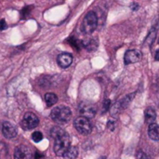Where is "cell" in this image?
<instances>
[{
  "mask_svg": "<svg viewBox=\"0 0 159 159\" xmlns=\"http://www.w3.org/2000/svg\"><path fill=\"white\" fill-rule=\"evenodd\" d=\"M50 135L54 139V152L58 157H63L71 147V138L69 134L60 127H54L50 130Z\"/></svg>",
  "mask_w": 159,
  "mask_h": 159,
  "instance_id": "obj_1",
  "label": "cell"
},
{
  "mask_svg": "<svg viewBox=\"0 0 159 159\" xmlns=\"http://www.w3.org/2000/svg\"><path fill=\"white\" fill-rule=\"evenodd\" d=\"M71 116H72V112L70 108L66 106H57L50 113L51 119L59 125H63L69 122Z\"/></svg>",
  "mask_w": 159,
  "mask_h": 159,
  "instance_id": "obj_2",
  "label": "cell"
},
{
  "mask_svg": "<svg viewBox=\"0 0 159 159\" xmlns=\"http://www.w3.org/2000/svg\"><path fill=\"white\" fill-rule=\"evenodd\" d=\"M98 26V17L95 12L89 11L85 16L82 24H81V31L86 34H92Z\"/></svg>",
  "mask_w": 159,
  "mask_h": 159,
  "instance_id": "obj_3",
  "label": "cell"
},
{
  "mask_svg": "<svg viewBox=\"0 0 159 159\" xmlns=\"http://www.w3.org/2000/svg\"><path fill=\"white\" fill-rule=\"evenodd\" d=\"M74 126H75V129L80 134H83V135H88L92 130V125H91L89 119L83 117V116L77 117L74 122Z\"/></svg>",
  "mask_w": 159,
  "mask_h": 159,
  "instance_id": "obj_4",
  "label": "cell"
},
{
  "mask_svg": "<svg viewBox=\"0 0 159 159\" xmlns=\"http://www.w3.org/2000/svg\"><path fill=\"white\" fill-rule=\"evenodd\" d=\"M78 112L81 115V116L90 119L95 116L97 113V107L94 103L89 102H83L79 104Z\"/></svg>",
  "mask_w": 159,
  "mask_h": 159,
  "instance_id": "obj_5",
  "label": "cell"
},
{
  "mask_svg": "<svg viewBox=\"0 0 159 159\" xmlns=\"http://www.w3.org/2000/svg\"><path fill=\"white\" fill-rule=\"evenodd\" d=\"M39 124V119L38 117L31 113V112H28L24 115L23 116V119L20 123L21 127L23 129L25 130H31V129H34V128L37 127V125Z\"/></svg>",
  "mask_w": 159,
  "mask_h": 159,
  "instance_id": "obj_6",
  "label": "cell"
},
{
  "mask_svg": "<svg viewBox=\"0 0 159 159\" xmlns=\"http://www.w3.org/2000/svg\"><path fill=\"white\" fill-rule=\"evenodd\" d=\"M31 149L23 144H20L15 148L14 151V159H32Z\"/></svg>",
  "mask_w": 159,
  "mask_h": 159,
  "instance_id": "obj_7",
  "label": "cell"
},
{
  "mask_svg": "<svg viewBox=\"0 0 159 159\" xmlns=\"http://www.w3.org/2000/svg\"><path fill=\"white\" fill-rule=\"evenodd\" d=\"M142 52L136 49H130L128 50L125 55H124V62L125 64H131V63H135L138 62L142 60Z\"/></svg>",
  "mask_w": 159,
  "mask_h": 159,
  "instance_id": "obj_8",
  "label": "cell"
},
{
  "mask_svg": "<svg viewBox=\"0 0 159 159\" xmlns=\"http://www.w3.org/2000/svg\"><path fill=\"white\" fill-rule=\"evenodd\" d=\"M2 133L7 139H14L17 136V129L10 122H4L2 125Z\"/></svg>",
  "mask_w": 159,
  "mask_h": 159,
  "instance_id": "obj_9",
  "label": "cell"
},
{
  "mask_svg": "<svg viewBox=\"0 0 159 159\" xmlns=\"http://www.w3.org/2000/svg\"><path fill=\"white\" fill-rule=\"evenodd\" d=\"M57 62H58V65L63 69L69 67L72 62H73V56L70 54V53H67V52H63V53H61L58 58H57Z\"/></svg>",
  "mask_w": 159,
  "mask_h": 159,
  "instance_id": "obj_10",
  "label": "cell"
},
{
  "mask_svg": "<svg viewBox=\"0 0 159 159\" xmlns=\"http://www.w3.org/2000/svg\"><path fill=\"white\" fill-rule=\"evenodd\" d=\"M134 95H135V93L130 94V95H128V96H126L124 99H122L120 102H118L115 105V107L113 108V110H112V114H114V113H115V111H116V113H119V111L124 110L125 108H127V107H128V105L129 104V102H131V100L133 99V96H134Z\"/></svg>",
  "mask_w": 159,
  "mask_h": 159,
  "instance_id": "obj_11",
  "label": "cell"
},
{
  "mask_svg": "<svg viewBox=\"0 0 159 159\" xmlns=\"http://www.w3.org/2000/svg\"><path fill=\"white\" fill-rule=\"evenodd\" d=\"M144 120H145V122L149 126L156 123V120H157V113H156L155 109H153L151 107H148L144 111Z\"/></svg>",
  "mask_w": 159,
  "mask_h": 159,
  "instance_id": "obj_12",
  "label": "cell"
},
{
  "mask_svg": "<svg viewBox=\"0 0 159 159\" xmlns=\"http://www.w3.org/2000/svg\"><path fill=\"white\" fill-rule=\"evenodd\" d=\"M148 136L153 141H159V125L155 123L149 126Z\"/></svg>",
  "mask_w": 159,
  "mask_h": 159,
  "instance_id": "obj_13",
  "label": "cell"
},
{
  "mask_svg": "<svg viewBox=\"0 0 159 159\" xmlns=\"http://www.w3.org/2000/svg\"><path fill=\"white\" fill-rule=\"evenodd\" d=\"M82 46L85 47L87 50L93 51V50H95L97 48L98 44H97L96 40H94V39H89L87 41H83L82 42Z\"/></svg>",
  "mask_w": 159,
  "mask_h": 159,
  "instance_id": "obj_14",
  "label": "cell"
},
{
  "mask_svg": "<svg viewBox=\"0 0 159 159\" xmlns=\"http://www.w3.org/2000/svg\"><path fill=\"white\" fill-rule=\"evenodd\" d=\"M45 102L48 107L54 105L58 102V97L54 93H47L45 95Z\"/></svg>",
  "mask_w": 159,
  "mask_h": 159,
  "instance_id": "obj_15",
  "label": "cell"
},
{
  "mask_svg": "<svg viewBox=\"0 0 159 159\" xmlns=\"http://www.w3.org/2000/svg\"><path fill=\"white\" fill-rule=\"evenodd\" d=\"M78 156V149L77 147H70V149L66 152V154L63 156L64 159H75Z\"/></svg>",
  "mask_w": 159,
  "mask_h": 159,
  "instance_id": "obj_16",
  "label": "cell"
},
{
  "mask_svg": "<svg viewBox=\"0 0 159 159\" xmlns=\"http://www.w3.org/2000/svg\"><path fill=\"white\" fill-rule=\"evenodd\" d=\"M156 35H157V30L155 28H153L151 30V32L149 33L148 36L145 39V42H146V44H148V46H151L154 43L155 38H156Z\"/></svg>",
  "mask_w": 159,
  "mask_h": 159,
  "instance_id": "obj_17",
  "label": "cell"
},
{
  "mask_svg": "<svg viewBox=\"0 0 159 159\" xmlns=\"http://www.w3.org/2000/svg\"><path fill=\"white\" fill-rule=\"evenodd\" d=\"M32 139L34 143H39L43 140V134L40 131H35L32 135Z\"/></svg>",
  "mask_w": 159,
  "mask_h": 159,
  "instance_id": "obj_18",
  "label": "cell"
},
{
  "mask_svg": "<svg viewBox=\"0 0 159 159\" xmlns=\"http://www.w3.org/2000/svg\"><path fill=\"white\" fill-rule=\"evenodd\" d=\"M32 9V7H25L22 10H21V18L25 19L28 17V15L30 14V11Z\"/></svg>",
  "mask_w": 159,
  "mask_h": 159,
  "instance_id": "obj_19",
  "label": "cell"
},
{
  "mask_svg": "<svg viewBox=\"0 0 159 159\" xmlns=\"http://www.w3.org/2000/svg\"><path fill=\"white\" fill-rule=\"evenodd\" d=\"M137 159H149L148 156L142 150H140L138 153H137Z\"/></svg>",
  "mask_w": 159,
  "mask_h": 159,
  "instance_id": "obj_20",
  "label": "cell"
},
{
  "mask_svg": "<svg viewBox=\"0 0 159 159\" xmlns=\"http://www.w3.org/2000/svg\"><path fill=\"white\" fill-rule=\"evenodd\" d=\"M103 112H107L108 111V109L110 108V106H111V101L110 100H108V99H106L104 102H103Z\"/></svg>",
  "mask_w": 159,
  "mask_h": 159,
  "instance_id": "obj_21",
  "label": "cell"
},
{
  "mask_svg": "<svg viewBox=\"0 0 159 159\" xmlns=\"http://www.w3.org/2000/svg\"><path fill=\"white\" fill-rule=\"evenodd\" d=\"M7 24L6 20H5L4 19L0 20V31H4V30H6V29H7Z\"/></svg>",
  "mask_w": 159,
  "mask_h": 159,
  "instance_id": "obj_22",
  "label": "cell"
},
{
  "mask_svg": "<svg viewBox=\"0 0 159 159\" xmlns=\"http://www.w3.org/2000/svg\"><path fill=\"white\" fill-rule=\"evenodd\" d=\"M130 7H131L132 10H138L139 9V5L137 3H132L130 5Z\"/></svg>",
  "mask_w": 159,
  "mask_h": 159,
  "instance_id": "obj_23",
  "label": "cell"
},
{
  "mask_svg": "<svg viewBox=\"0 0 159 159\" xmlns=\"http://www.w3.org/2000/svg\"><path fill=\"white\" fill-rule=\"evenodd\" d=\"M107 126H108V128H109L111 130H114V129H115V123H114V122L109 121L108 124H107Z\"/></svg>",
  "mask_w": 159,
  "mask_h": 159,
  "instance_id": "obj_24",
  "label": "cell"
},
{
  "mask_svg": "<svg viewBox=\"0 0 159 159\" xmlns=\"http://www.w3.org/2000/svg\"><path fill=\"white\" fill-rule=\"evenodd\" d=\"M44 158V156L43 155H40L39 153H36L35 155V159H42Z\"/></svg>",
  "mask_w": 159,
  "mask_h": 159,
  "instance_id": "obj_25",
  "label": "cell"
},
{
  "mask_svg": "<svg viewBox=\"0 0 159 159\" xmlns=\"http://www.w3.org/2000/svg\"><path fill=\"white\" fill-rule=\"evenodd\" d=\"M156 60H157V61H158L159 60V50L157 51V54H156Z\"/></svg>",
  "mask_w": 159,
  "mask_h": 159,
  "instance_id": "obj_26",
  "label": "cell"
},
{
  "mask_svg": "<svg viewBox=\"0 0 159 159\" xmlns=\"http://www.w3.org/2000/svg\"><path fill=\"white\" fill-rule=\"evenodd\" d=\"M102 159H106V157H102Z\"/></svg>",
  "mask_w": 159,
  "mask_h": 159,
  "instance_id": "obj_27",
  "label": "cell"
}]
</instances>
